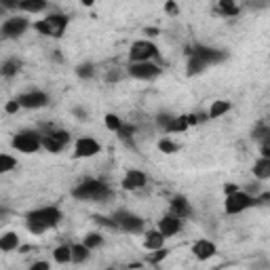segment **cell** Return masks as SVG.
I'll return each mask as SVG.
<instances>
[{
	"instance_id": "1",
	"label": "cell",
	"mask_w": 270,
	"mask_h": 270,
	"mask_svg": "<svg viewBox=\"0 0 270 270\" xmlns=\"http://www.w3.org/2000/svg\"><path fill=\"white\" fill-rule=\"evenodd\" d=\"M61 220V211L57 207H44V209H36L28 215V230L34 235H40L47 228L57 226Z\"/></svg>"
},
{
	"instance_id": "2",
	"label": "cell",
	"mask_w": 270,
	"mask_h": 270,
	"mask_svg": "<svg viewBox=\"0 0 270 270\" xmlns=\"http://www.w3.org/2000/svg\"><path fill=\"white\" fill-rule=\"evenodd\" d=\"M110 188L106 184L97 182V179H85L80 186L74 188V196L80 201H108L110 199Z\"/></svg>"
},
{
	"instance_id": "3",
	"label": "cell",
	"mask_w": 270,
	"mask_h": 270,
	"mask_svg": "<svg viewBox=\"0 0 270 270\" xmlns=\"http://www.w3.org/2000/svg\"><path fill=\"white\" fill-rule=\"evenodd\" d=\"M66 25H68V17L55 13V15H49L47 19H42V21H36L34 28L38 30L42 36H53V38H59V36L64 34Z\"/></svg>"
},
{
	"instance_id": "4",
	"label": "cell",
	"mask_w": 270,
	"mask_h": 270,
	"mask_svg": "<svg viewBox=\"0 0 270 270\" xmlns=\"http://www.w3.org/2000/svg\"><path fill=\"white\" fill-rule=\"evenodd\" d=\"M40 143H42V139L38 137V133L36 131H21V133H17L13 137V146L19 152H25V154L36 152L40 148Z\"/></svg>"
},
{
	"instance_id": "5",
	"label": "cell",
	"mask_w": 270,
	"mask_h": 270,
	"mask_svg": "<svg viewBox=\"0 0 270 270\" xmlns=\"http://www.w3.org/2000/svg\"><path fill=\"white\" fill-rule=\"evenodd\" d=\"M256 205V199L251 194H247V192H237V194H230V196H226V213H230V215H237V213H241V211H245V209H249V207H254Z\"/></svg>"
},
{
	"instance_id": "6",
	"label": "cell",
	"mask_w": 270,
	"mask_h": 270,
	"mask_svg": "<svg viewBox=\"0 0 270 270\" xmlns=\"http://www.w3.org/2000/svg\"><path fill=\"white\" fill-rule=\"evenodd\" d=\"M156 55H158V49H156L152 42H148V40L135 42L133 47H131V53H129L131 64H141V61H150L152 57H156Z\"/></svg>"
},
{
	"instance_id": "7",
	"label": "cell",
	"mask_w": 270,
	"mask_h": 270,
	"mask_svg": "<svg viewBox=\"0 0 270 270\" xmlns=\"http://www.w3.org/2000/svg\"><path fill=\"white\" fill-rule=\"evenodd\" d=\"M114 222H116V226L123 228L125 232H141V228H143V220L139 215H133L129 211H119Z\"/></svg>"
},
{
	"instance_id": "8",
	"label": "cell",
	"mask_w": 270,
	"mask_h": 270,
	"mask_svg": "<svg viewBox=\"0 0 270 270\" xmlns=\"http://www.w3.org/2000/svg\"><path fill=\"white\" fill-rule=\"evenodd\" d=\"M129 74L133 78H141V80H152L160 74V68L152 61H141V64H131L129 66Z\"/></svg>"
},
{
	"instance_id": "9",
	"label": "cell",
	"mask_w": 270,
	"mask_h": 270,
	"mask_svg": "<svg viewBox=\"0 0 270 270\" xmlns=\"http://www.w3.org/2000/svg\"><path fill=\"white\" fill-rule=\"evenodd\" d=\"M68 141H70V135L66 131H51L49 135L42 137V146L49 152H59Z\"/></svg>"
},
{
	"instance_id": "10",
	"label": "cell",
	"mask_w": 270,
	"mask_h": 270,
	"mask_svg": "<svg viewBox=\"0 0 270 270\" xmlns=\"http://www.w3.org/2000/svg\"><path fill=\"white\" fill-rule=\"evenodd\" d=\"M28 28V19H23V17H11V19H6L2 23V36L4 38H17V36H21Z\"/></svg>"
},
{
	"instance_id": "11",
	"label": "cell",
	"mask_w": 270,
	"mask_h": 270,
	"mask_svg": "<svg viewBox=\"0 0 270 270\" xmlns=\"http://www.w3.org/2000/svg\"><path fill=\"white\" fill-rule=\"evenodd\" d=\"M186 53H188V55H192V53H194V55H196V57H201L207 66H211V64H220V61H222L224 57H226V55H224V53H220L218 49H209V47H199L196 51L188 49Z\"/></svg>"
},
{
	"instance_id": "12",
	"label": "cell",
	"mask_w": 270,
	"mask_h": 270,
	"mask_svg": "<svg viewBox=\"0 0 270 270\" xmlns=\"http://www.w3.org/2000/svg\"><path fill=\"white\" fill-rule=\"evenodd\" d=\"M100 152V143L91 137H83L76 141V158H89V156H95Z\"/></svg>"
},
{
	"instance_id": "13",
	"label": "cell",
	"mask_w": 270,
	"mask_h": 270,
	"mask_svg": "<svg viewBox=\"0 0 270 270\" xmlns=\"http://www.w3.org/2000/svg\"><path fill=\"white\" fill-rule=\"evenodd\" d=\"M158 230L163 232L165 239H167V237H173V235H177V232L182 230V220L175 218V215H165V218L160 220Z\"/></svg>"
},
{
	"instance_id": "14",
	"label": "cell",
	"mask_w": 270,
	"mask_h": 270,
	"mask_svg": "<svg viewBox=\"0 0 270 270\" xmlns=\"http://www.w3.org/2000/svg\"><path fill=\"white\" fill-rule=\"evenodd\" d=\"M146 186V175L141 173V171H135L131 169L127 175L123 179V188L125 190H139V188Z\"/></svg>"
},
{
	"instance_id": "15",
	"label": "cell",
	"mask_w": 270,
	"mask_h": 270,
	"mask_svg": "<svg viewBox=\"0 0 270 270\" xmlns=\"http://www.w3.org/2000/svg\"><path fill=\"white\" fill-rule=\"evenodd\" d=\"M17 102H19L23 108H42V106H47L49 97L44 95V93H40V91H34V93H25V95H21Z\"/></svg>"
},
{
	"instance_id": "16",
	"label": "cell",
	"mask_w": 270,
	"mask_h": 270,
	"mask_svg": "<svg viewBox=\"0 0 270 270\" xmlns=\"http://www.w3.org/2000/svg\"><path fill=\"white\" fill-rule=\"evenodd\" d=\"M192 213L190 209V203H188L184 196H175L173 201H171V215H175V218H188V215Z\"/></svg>"
},
{
	"instance_id": "17",
	"label": "cell",
	"mask_w": 270,
	"mask_h": 270,
	"mask_svg": "<svg viewBox=\"0 0 270 270\" xmlns=\"http://www.w3.org/2000/svg\"><path fill=\"white\" fill-rule=\"evenodd\" d=\"M192 254L199 260H209V258L215 256V245L211 241H199V243H194Z\"/></svg>"
},
{
	"instance_id": "18",
	"label": "cell",
	"mask_w": 270,
	"mask_h": 270,
	"mask_svg": "<svg viewBox=\"0 0 270 270\" xmlns=\"http://www.w3.org/2000/svg\"><path fill=\"white\" fill-rule=\"evenodd\" d=\"M163 243H165V237H163V232H156V230H152L146 235V241H143V247L150 249V251H158V249H163Z\"/></svg>"
},
{
	"instance_id": "19",
	"label": "cell",
	"mask_w": 270,
	"mask_h": 270,
	"mask_svg": "<svg viewBox=\"0 0 270 270\" xmlns=\"http://www.w3.org/2000/svg\"><path fill=\"white\" fill-rule=\"evenodd\" d=\"M254 173L258 179H268L270 177V158H260L254 165Z\"/></svg>"
},
{
	"instance_id": "20",
	"label": "cell",
	"mask_w": 270,
	"mask_h": 270,
	"mask_svg": "<svg viewBox=\"0 0 270 270\" xmlns=\"http://www.w3.org/2000/svg\"><path fill=\"white\" fill-rule=\"evenodd\" d=\"M17 245H19V237H17L15 232H6V235L0 239V249L2 251H13V249H17Z\"/></svg>"
},
{
	"instance_id": "21",
	"label": "cell",
	"mask_w": 270,
	"mask_h": 270,
	"mask_svg": "<svg viewBox=\"0 0 270 270\" xmlns=\"http://www.w3.org/2000/svg\"><path fill=\"white\" fill-rule=\"evenodd\" d=\"M17 6L23 8V11H28V13H38V11H44V8H47V2H42V0H23V2H19Z\"/></svg>"
},
{
	"instance_id": "22",
	"label": "cell",
	"mask_w": 270,
	"mask_h": 270,
	"mask_svg": "<svg viewBox=\"0 0 270 270\" xmlns=\"http://www.w3.org/2000/svg\"><path fill=\"white\" fill-rule=\"evenodd\" d=\"M205 68H207L205 61H203L201 57H196L194 53H192V55H190V61H188V74L194 76V74H199V72H203Z\"/></svg>"
},
{
	"instance_id": "23",
	"label": "cell",
	"mask_w": 270,
	"mask_h": 270,
	"mask_svg": "<svg viewBox=\"0 0 270 270\" xmlns=\"http://www.w3.org/2000/svg\"><path fill=\"white\" fill-rule=\"evenodd\" d=\"M53 258H55V262H59V264L72 262V247H68V245L57 247V249H55V254H53Z\"/></svg>"
},
{
	"instance_id": "24",
	"label": "cell",
	"mask_w": 270,
	"mask_h": 270,
	"mask_svg": "<svg viewBox=\"0 0 270 270\" xmlns=\"http://www.w3.org/2000/svg\"><path fill=\"white\" fill-rule=\"evenodd\" d=\"M218 11L226 17H235V15H239V6L235 2H230V0H222L218 4Z\"/></svg>"
},
{
	"instance_id": "25",
	"label": "cell",
	"mask_w": 270,
	"mask_h": 270,
	"mask_svg": "<svg viewBox=\"0 0 270 270\" xmlns=\"http://www.w3.org/2000/svg\"><path fill=\"white\" fill-rule=\"evenodd\" d=\"M89 258V249L85 245H72V262H85V260Z\"/></svg>"
},
{
	"instance_id": "26",
	"label": "cell",
	"mask_w": 270,
	"mask_h": 270,
	"mask_svg": "<svg viewBox=\"0 0 270 270\" xmlns=\"http://www.w3.org/2000/svg\"><path fill=\"white\" fill-rule=\"evenodd\" d=\"M230 110V102H215L211 106V110H209V116L211 119H220L222 114H226Z\"/></svg>"
},
{
	"instance_id": "27",
	"label": "cell",
	"mask_w": 270,
	"mask_h": 270,
	"mask_svg": "<svg viewBox=\"0 0 270 270\" xmlns=\"http://www.w3.org/2000/svg\"><path fill=\"white\" fill-rule=\"evenodd\" d=\"M188 129V123L184 116H177V119H173L169 123V127H167V133H177V131H186Z\"/></svg>"
},
{
	"instance_id": "28",
	"label": "cell",
	"mask_w": 270,
	"mask_h": 270,
	"mask_svg": "<svg viewBox=\"0 0 270 270\" xmlns=\"http://www.w3.org/2000/svg\"><path fill=\"white\" fill-rule=\"evenodd\" d=\"M102 243H104V239H102V235H97V232H91V235L85 237V247L87 249H95V247H100Z\"/></svg>"
},
{
	"instance_id": "29",
	"label": "cell",
	"mask_w": 270,
	"mask_h": 270,
	"mask_svg": "<svg viewBox=\"0 0 270 270\" xmlns=\"http://www.w3.org/2000/svg\"><path fill=\"white\" fill-rule=\"evenodd\" d=\"M15 167H17V160L13 156H8V154L0 156V171H2V173H6V171H11Z\"/></svg>"
},
{
	"instance_id": "30",
	"label": "cell",
	"mask_w": 270,
	"mask_h": 270,
	"mask_svg": "<svg viewBox=\"0 0 270 270\" xmlns=\"http://www.w3.org/2000/svg\"><path fill=\"white\" fill-rule=\"evenodd\" d=\"M106 127L110 131H119L123 127V121L116 114H106Z\"/></svg>"
},
{
	"instance_id": "31",
	"label": "cell",
	"mask_w": 270,
	"mask_h": 270,
	"mask_svg": "<svg viewBox=\"0 0 270 270\" xmlns=\"http://www.w3.org/2000/svg\"><path fill=\"white\" fill-rule=\"evenodd\" d=\"M17 70H19V61H15V59H11V61H4V66H2V74L8 78V76L17 74Z\"/></svg>"
},
{
	"instance_id": "32",
	"label": "cell",
	"mask_w": 270,
	"mask_h": 270,
	"mask_svg": "<svg viewBox=\"0 0 270 270\" xmlns=\"http://www.w3.org/2000/svg\"><path fill=\"white\" fill-rule=\"evenodd\" d=\"M158 150L165 152V154H173V152H177V143H173L171 139H160L158 141Z\"/></svg>"
},
{
	"instance_id": "33",
	"label": "cell",
	"mask_w": 270,
	"mask_h": 270,
	"mask_svg": "<svg viewBox=\"0 0 270 270\" xmlns=\"http://www.w3.org/2000/svg\"><path fill=\"white\" fill-rule=\"evenodd\" d=\"M254 137L256 139H270V127H266V125H258L256 131H254Z\"/></svg>"
},
{
	"instance_id": "34",
	"label": "cell",
	"mask_w": 270,
	"mask_h": 270,
	"mask_svg": "<svg viewBox=\"0 0 270 270\" xmlns=\"http://www.w3.org/2000/svg\"><path fill=\"white\" fill-rule=\"evenodd\" d=\"M116 133H119L121 139H131L133 133H135V127H133V125H125V123H123V127L116 131Z\"/></svg>"
},
{
	"instance_id": "35",
	"label": "cell",
	"mask_w": 270,
	"mask_h": 270,
	"mask_svg": "<svg viewBox=\"0 0 270 270\" xmlns=\"http://www.w3.org/2000/svg\"><path fill=\"white\" fill-rule=\"evenodd\" d=\"M76 74H78L80 78H91V76H93V66H91V64L78 66V70H76Z\"/></svg>"
},
{
	"instance_id": "36",
	"label": "cell",
	"mask_w": 270,
	"mask_h": 270,
	"mask_svg": "<svg viewBox=\"0 0 270 270\" xmlns=\"http://www.w3.org/2000/svg\"><path fill=\"white\" fill-rule=\"evenodd\" d=\"M165 258H167V251L165 249H158V251H152L150 258H148V262L150 264H158L160 260H165Z\"/></svg>"
},
{
	"instance_id": "37",
	"label": "cell",
	"mask_w": 270,
	"mask_h": 270,
	"mask_svg": "<svg viewBox=\"0 0 270 270\" xmlns=\"http://www.w3.org/2000/svg\"><path fill=\"white\" fill-rule=\"evenodd\" d=\"M19 108H21V104L17 102V100H13V102H8V104L4 106V110H6L8 114H13V112H17V110H19Z\"/></svg>"
},
{
	"instance_id": "38",
	"label": "cell",
	"mask_w": 270,
	"mask_h": 270,
	"mask_svg": "<svg viewBox=\"0 0 270 270\" xmlns=\"http://www.w3.org/2000/svg\"><path fill=\"white\" fill-rule=\"evenodd\" d=\"M156 121H158V125H163V127L167 129V127H169V123L173 121V116H167V114H158V119H156Z\"/></svg>"
},
{
	"instance_id": "39",
	"label": "cell",
	"mask_w": 270,
	"mask_h": 270,
	"mask_svg": "<svg viewBox=\"0 0 270 270\" xmlns=\"http://www.w3.org/2000/svg\"><path fill=\"white\" fill-rule=\"evenodd\" d=\"M95 222L100 224V226H108V228H116V222H110L108 218H95Z\"/></svg>"
},
{
	"instance_id": "40",
	"label": "cell",
	"mask_w": 270,
	"mask_h": 270,
	"mask_svg": "<svg viewBox=\"0 0 270 270\" xmlns=\"http://www.w3.org/2000/svg\"><path fill=\"white\" fill-rule=\"evenodd\" d=\"M270 203V192H266V194H262V196H258L256 199V205H268Z\"/></svg>"
},
{
	"instance_id": "41",
	"label": "cell",
	"mask_w": 270,
	"mask_h": 270,
	"mask_svg": "<svg viewBox=\"0 0 270 270\" xmlns=\"http://www.w3.org/2000/svg\"><path fill=\"white\" fill-rule=\"evenodd\" d=\"M30 270H51V268H49L47 262H36V264L30 266Z\"/></svg>"
},
{
	"instance_id": "42",
	"label": "cell",
	"mask_w": 270,
	"mask_h": 270,
	"mask_svg": "<svg viewBox=\"0 0 270 270\" xmlns=\"http://www.w3.org/2000/svg\"><path fill=\"white\" fill-rule=\"evenodd\" d=\"M262 154H264V158H270V139H266V141H264V146H262Z\"/></svg>"
},
{
	"instance_id": "43",
	"label": "cell",
	"mask_w": 270,
	"mask_h": 270,
	"mask_svg": "<svg viewBox=\"0 0 270 270\" xmlns=\"http://www.w3.org/2000/svg\"><path fill=\"white\" fill-rule=\"evenodd\" d=\"M224 190H226V194L230 196V194H237V192H239V188H237L235 184H226V188H224Z\"/></svg>"
},
{
	"instance_id": "44",
	"label": "cell",
	"mask_w": 270,
	"mask_h": 270,
	"mask_svg": "<svg viewBox=\"0 0 270 270\" xmlns=\"http://www.w3.org/2000/svg\"><path fill=\"white\" fill-rule=\"evenodd\" d=\"M165 11L175 15V13H177V4H175V2H167V4H165Z\"/></svg>"
},
{
	"instance_id": "45",
	"label": "cell",
	"mask_w": 270,
	"mask_h": 270,
	"mask_svg": "<svg viewBox=\"0 0 270 270\" xmlns=\"http://www.w3.org/2000/svg\"><path fill=\"white\" fill-rule=\"evenodd\" d=\"M74 114L78 116V119H80V121H87V112L83 110V108H76V110H74Z\"/></svg>"
},
{
	"instance_id": "46",
	"label": "cell",
	"mask_w": 270,
	"mask_h": 270,
	"mask_svg": "<svg viewBox=\"0 0 270 270\" xmlns=\"http://www.w3.org/2000/svg\"><path fill=\"white\" fill-rule=\"evenodd\" d=\"M146 34H150V36H156V34H158V30H156V28H146Z\"/></svg>"
}]
</instances>
